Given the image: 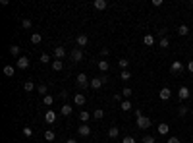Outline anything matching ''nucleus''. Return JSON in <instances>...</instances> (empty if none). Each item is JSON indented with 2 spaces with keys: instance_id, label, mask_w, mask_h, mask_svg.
<instances>
[{
  "instance_id": "nucleus-6",
  "label": "nucleus",
  "mask_w": 193,
  "mask_h": 143,
  "mask_svg": "<svg viewBox=\"0 0 193 143\" xmlns=\"http://www.w3.org/2000/svg\"><path fill=\"white\" fill-rule=\"evenodd\" d=\"M77 133H79L81 137H89V136H91V126H89V124H81L79 130H77Z\"/></svg>"
},
{
  "instance_id": "nucleus-11",
  "label": "nucleus",
  "mask_w": 193,
  "mask_h": 143,
  "mask_svg": "<svg viewBox=\"0 0 193 143\" xmlns=\"http://www.w3.org/2000/svg\"><path fill=\"white\" fill-rule=\"evenodd\" d=\"M54 56H56V60H62L66 56V48L64 47H54Z\"/></svg>"
},
{
  "instance_id": "nucleus-8",
  "label": "nucleus",
  "mask_w": 193,
  "mask_h": 143,
  "mask_svg": "<svg viewBox=\"0 0 193 143\" xmlns=\"http://www.w3.org/2000/svg\"><path fill=\"white\" fill-rule=\"evenodd\" d=\"M85 95L83 93H75V95H73V104H75V107H83L85 104Z\"/></svg>"
},
{
  "instance_id": "nucleus-42",
  "label": "nucleus",
  "mask_w": 193,
  "mask_h": 143,
  "mask_svg": "<svg viewBox=\"0 0 193 143\" xmlns=\"http://www.w3.org/2000/svg\"><path fill=\"white\" fill-rule=\"evenodd\" d=\"M168 143H182V139H180V137H170Z\"/></svg>"
},
{
  "instance_id": "nucleus-24",
  "label": "nucleus",
  "mask_w": 193,
  "mask_h": 143,
  "mask_svg": "<svg viewBox=\"0 0 193 143\" xmlns=\"http://www.w3.org/2000/svg\"><path fill=\"white\" fill-rule=\"evenodd\" d=\"M97 66H98V70H101V72H108V68H110V64H108V62H106V60H101V62H98V64H97Z\"/></svg>"
},
{
  "instance_id": "nucleus-4",
  "label": "nucleus",
  "mask_w": 193,
  "mask_h": 143,
  "mask_svg": "<svg viewBox=\"0 0 193 143\" xmlns=\"http://www.w3.org/2000/svg\"><path fill=\"white\" fill-rule=\"evenodd\" d=\"M16 66H18L19 70H27V68H29V58H27V56H19Z\"/></svg>"
},
{
  "instance_id": "nucleus-39",
  "label": "nucleus",
  "mask_w": 193,
  "mask_h": 143,
  "mask_svg": "<svg viewBox=\"0 0 193 143\" xmlns=\"http://www.w3.org/2000/svg\"><path fill=\"white\" fill-rule=\"evenodd\" d=\"M41 62H43V64H48V62H50V56H48L47 52H43V54H41Z\"/></svg>"
},
{
  "instance_id": "nucleus-36",
  "label": "nucleus",
  "mask_w": 193,
  "mask_h": 143,
  "mask_svg": "<svg viewBox=\"0 0 193 143\" xmlns=\"http://www.w3.org/2000/svg\"><path fill=\"white\" fill-rule=\"evenodd\" d=\"M189 110H191V108H187V107H183V104H182V107L178 108V114H180V116H186V114L189 112Z\"/></svg>"
},
{
  "instance_id": "nucleus-22",
  "label": "nucleus",
  "mask_w": 193,
  "mask_h": 143,
  "mask_svg": "<svg viewBox=\"0 0 193 143\" xmlns=\"http://www.w3.org/2000/svg\"><path fill=\"white\" fill-rule=\"evenodd\" d=\"M62 68H64V62H62V60H54V62H52V70H54V72H60Z\"/></svg>"
},
{
  "instance_id": "nucleus-14",
  "label": "nucleus",
  "mask_w": 193,
  "mask_h": 143,
  "mask_svg": "<svg viewBox=\"0 0 193 143\" xmlns=\"http://www.w3.org/2000/svg\"><path fill=\"white\" fill-rule=\"evenodd\" d=\"M44 120H47V124H52V122L56 120V114H54V110H47V114H44Z\"/></svg>"
},
{
  "instance_id": "nucleus-43",
  "label": "nucleus",
  "mask_w": 193,
  "mask_h": 143,
  "mask_svg": "<svg viewBox=\"0 0 193 143\" xmlns=\"http://www.w3.org/2000/svg\"><path fill=\"white\" fill-rule=\"evenodd\" d=\"M101 54H102V56H104V58H106V56L110 54V50H108V48H101Z\"/></svg>"
},
{
  "instance_id": "nucleus-47",
  "label": "nucleus",
  "mask_w": 193,
  "mask_h": 143,
  "mask_svg": "<svg viewBox=\"0 0 193 143\" xmlns=\"http://www.w3.org/2000/svg\"><path fill=\"white\" fill-rule=\"evenodd\" d=\"M189 112H191V114H193V108H191V110H189Z\"/></svg>"
},
{
  "instance_id": "nucleus-41",
  "label": "nucleus",
  "mask_w": 193,
  "mask_h": 143,
  "mask_svg": "<svg viewBox=\"0 0 193 143\" xmlns=\"http://www.w3.org/2000/svg\"><path fill=\"white\" fill-rule=\"evenodd\" d=\"M122 143H135V139H133L131 136H126L124 139H122Z\"/></svg>"
},
{
  "instance_id": "nucleus-33",
  "label": "nucleus",
  "mask_w": 193,
  "mask_h": 143,
  "mask_svg": "<svg viewBox=\"0 0 193 143\" xmlns=\"http://www.w3.org/2000/svg\"><path fill=\"white\" fill-rule=\"evenodd\" d=\"M122 95H124V97H128V99H129V97L133 95V89H131V87H124V89H122Z\"/></svg>"
},
{
  "instance_id": "nucleus-49",
  "label": "nucleus",
  "mask_w": 193,
  "mask_h": 143,
  "mask_svg": "<svg viewBox=\"0 0 193 143\" xmlns=\"http://www.w3.org/2000/svg\"><path fill=\"white\" fill-rule=\"evenodd\" d=\"M191 99H193V95H191Z\"/></svg>"
},
{
  "instance_id": "nucleus-31",
  "label": "nucleus",
  "mask_w": 193,
  "mask_h": 143,
  "mask_svg": "<svg viewBox=\"0 0 193 143\" xmlns=\"http://www.w3.org/2000/svg\"><path fill=\"white\" fill-rule=\"evenodd\" d=\"M168 44H170L168 37H160V41H158V47H160V48H168Z\"/></svg>"
},
{
  "instance_id": "nucleus-15",
  "label": "nucleus",
  "mask_w": 193,
  "mask_h": 143,
  "mask_svg": "<svg viewBox=\"0 0 193 143\" xmlns=\"http://www.w3.org/2000/svg\"><path fill=\"white\" fill-rule=\"evenodd\" d=\"M102 87V79H101V77H93V79H91V89H95V91H97V89H101Z\"/></svg>"
},
{
  "instance_id": "nucleus-12",
  "label": "nucleus",
  "mask_w": 193,
  "mask_h": 143,
  "mask_svg": "<svg viewBox=\"0 0 193 143\" xmlns=\"http://www.w3.org/2000/svg\"><path fill=\"white\" fill-rule=\"evenodd\" d=\"M60 112H62V116H70V114L73 112V107L70 103H66V104H62V108H60Z\"/></svg>"
},
{
  "instance_id": "nucleus-27",
  "label": "nucleus",
  "mask_w": 193,
  "mask_h": 143,
  "mask_svg": "<svg viewBox=\"0 0 193 143\" xmlns=\"http://www.w3.org/2000/svg\"><path fill=\"white\" fill-rule=\"evenodd\" d=\"M41 41H43V35H41V33H33L31 35V43L33 44H39Z\"/></svg>"
},
{
  "instance_id": "nucleus-48",
  "label": "nucleus",
  "mask_w": 193,
  "mask_h": 143,
  "mask_svg": "<svg viewBox=\"0 0 193 143\" xmlns=\"http://www.w3.org/2000/svg\"><path fill=\"white\" fill-rule=\"evenodd\" d=\"M191 6H193V2H191Z\"/></svg>"
},
{
  "instance_id": "nucleus-25",
  "label": "nucleus",
  "mask_w": 193,
  "mask_h": 143,
  "mask_svg": "<svg viewBox=\"0 0 193 143\" xmlns=\"http://www.w3.org/2000/svg\"><path fill=\"white\" fill-rule=\"evenodd\" d=\"M19 52H21V48H19L18 44H12V47H10V54L12 56H18V58H19Z\"/></svg>"
},
{
  "instance_id": "nucleus-50",
  "label": "nucleus",
  "mask_w": 193,
  "mask_h": 143,
  "mask_svg": "<svg viewBox=\"0 0 193 143\" xmlns=\"http://www.w3.org/2000/svg\"><path fill=\"white\" fill-rule=\"evenodd\" d=\"M191 37H193V33H191Z\"/></svg>"
},
{
  "instance_id": "nucleus-20",
  "label": "nucleus",
  "mask_w": 193,
  "mask_h": 143,
  "mask_svg": "<svg viewBox=\"0 0 193 143\" xmlns=\"http://www.w3.org/2000/svg\"><path fill=\"white\" fill-rule=\"evenodd\" d=\"M178 33L182 35V37H186V35H189V27L186 25V23H182V25L178 27Z\"/></svg>"
},
{
  "instance_id": "nucleus-9",
  "label": "nucleus",
  "mask_w": 193,
  "mask_h": 143,
  "mask_svg": "<svg viewBox=\"0 0 193 143\" xmlns=\"http://www.w3.org/2000/svg\"><path fill=\"white\" fill-rule=\"evenodd\" d=\"M170 72H172V73H182V72H183V64H182V62H172Z\"/></svg>"
},
{
  "instance_id": "nucleus-17",
  "label": "nucleus",
  "mask_w": 193,
  "mask_h": 143,
  "mask_svg": "<svg viewBox=\"0 0 193 143\" xmlns=\"http://www.w3.org/2000/svg\"><path fill=\"white\" fill-rule=\"evenodd\" d=\"M168 132H170V126L168 124H158V133L160 136H168Z\"/></svg>"
},
{
  "instance_id": "nucleus-45",
  "label": "nucleus",
  "mask_w": 193,
  "mask_h": 143,
  "mask_svg": "<svg viewBox=\"0 0 193 143\" xmlns=\"http://www.w3.org/2000/svg\"><path fill=\"white\" fill-rule=\"evenodd\" d=\"M187 70H189V72L193 73V62H189V64H187Z\"/></svg>"
},
{
  "instance_id": "nucleus-26",
  "label": "nucleus",
  "mask_w": 193,
  "mask_h": 143,
  "mask_svg": "<svg viewBox=\"0 0 193 143\" xmlns=\"http://www.w3.org/2000/svg\"><path fill=\"white\" fill-rule=\"evenodd\" d=\"M93 118H95V120H102V118H104V110H102V108H97L95 112H93Z\"/></svg>"
},
{
  "instance_id": "nucleus-38",
  "label": "nucleus",
  "mask_w": 193,
  "mask_h": 143,
  "mask_svg": "<svg viewBox=\"0 0 193 143\" xmlns=\"http://www.w3.org/2000/svg\"><path fill=\"white\" fill-rule=\"evenodd\" d=\"M128 64H129V60H128V58H122L120 62H118V66H120L122 70H126V68H128Z\"/></svg>"
},
{
  "instance_id": "nucleus-34",
  "label": "nucleus",
  "mask_w": 193,
  "mask_h": 143,
  "mask_svg": "<svg viewBox=\"0 0 193 143\" xmlns=\"http://www.w3.org/2000/svg\"><path fill=\"white\" fill-rule=\"evenodd\" d=\"M37 91H39V93H41V95H43V97H44V95H47V91H48V87H47V85H44V83H41V85H39V87H37Z\"/></svg>"
},
{
  "instance_id": "nucleus-46",
  "label": "nucleus",
  "mask_w": 193,
  "mask_h": 143,
  "mask_svg": "<svg viewBox=\"0 0 193 143\" xmlns=\"http://www.w3.org/2000/svg\"><path fill=\"white\" fill-rule=\"evenodd\" d=\"M66 143H77L75 139H66Z\"/></svg>"
},
{
  "instance_id": "nucleus-37",
  "label": "nucleus",
  "mask_w": 193,
  "mask_h": 143,
  "mask_svg": "<svg viewBox=\"0 0 193 143\" xmlns=\"http://www.w3.org/2000/svg\"><path fill=\"white\" fill-rule=\"evenodd\" d=\"M23 136H25V137H33V128L25 126V128H23Z\"/></svg>"
},
{
  "instance_id": "nucleus-29",
  "label": "nucleus",
  "mask_w": 193,
  "mask_h": 143,
  "mask_svg": "<svg viewBox=\"0 0 193 143\" xmlns=\"http://www.w3.org/2000/svg\"><path fill=\"white\" fill-rule=\"evenodd\" d=\"M143 43H145L147 47H153V44H155V37H153V35H145V39H143Z\"/></svg>"
},
{
  "instance_id": "nucleus-1",
  "label": "nucleus",
  "mask_w": 193,
  "mask_h": 143,
  "mask_svg": "<svg viewBox=\"0 0 193 143\" xmlns=\"http://www.w3.org/2000/svg\"><path fill=\"white\" fill-rule=\"evenodd\" d=\"M75 85H77V89H87V87H91V79H89L87 73H79L75 79Z\"/></svg>"
},
{
  "instance_id": "nucleus-40",
  "label": "nucleus",
  "mask_w": 193,
  "mask_h": 143,
  "mask_svg": "<svg viewBox=\"0 0 193 143\" xmlns=\"http://www.w3.org/2000/svg\"><path fill=\"white\" fill-rule=\"evenodd\" d=\"M143 143H155V137L153 136H145L143 137Z\"/></svg>"
},
{
  "instance_id": "nucleus-13",
  "label": "nucleus",
  "mask_w": 193,
  "mask_h": 143,
  "mask_svg": "<svg viewBox=\"0 0 193 143\" xmlns=\"http://www.w3.org/2000/svg\"><path fill=\"white\" fill-rule=\"evenodd\" d=\"M93 6H95L97 10H106V8H108V2H106V0H95Z\"/></svg>"
},
{
  "instance_id": "nucleus-3",
  "label": "nucleus",
  "mask_w": 193,
  "mask_h": 143,
  "mask_svg": "<svg viewBox=\"0 0 193 143\" xmlns=\"http://www.w3.org/2000/svg\"><path fill=\"white\" fill-rule=\"evenodd\" d=\"M70 58H72V62H81V60H83V52H81V48H73V50L70 52Z\"/></svg>"
},
{
  "instance_id": "nucleus-18",
  "label": "nucleus",
  "mask_w": 193,
  "mask_h": 143,
  "mask_svg": "<svg viewBox=\"0 0 193 143\" xmlns=\"http://www.w3.org/2000/svg\"><path fill=\"white\" fill-rule=\"evenodd\" d=\"M14 73H16V68L14 66H4V76H6V77H14Z\"/></svg>"
},
{
  "instance_id": "nucleus-2",
  "label": "nucleus",
  "mask_w": 193,
  "mask_h": 143,
  "mask_svg": "<svg viewBox=\"0 0 193 143\" xmlns=\"http://www.w3.org/2000/svg\"><path fill=\"white\" fill-rule=\"evenodd\" d=\"M135 124H137L141 130H147V128H151V118H147V116H139Z\"/></svg>"
},
{
  "instance_id": "nucleus-19",
  "label": "nucleus",
  "mask_w": 193,
  "mask_h": 143,
  "mask_svg": "<svg viewBox=\"0 0 193 143\" xmlns=\"http://www.w3.org/2000/svg\"><path fill=\"white\" fill-rule=\"evenodd\" d=\"M120 108L124 110V112H129V110L133 108V104H131L129 101H122V103H120Z\"/></svg>"
},
{
  "instance_id": "nucleus-7",
  "label": "nucleus",
  "mask_w": 193,
  "mask_h": 143,
  "mask_svg": "<svg viewBox=\"0 0 193 143\" xmlns=\"http://www.w3.org/2000/svg\"><path fill=\"white\" fill-rule=\"evenodd\" d=\"M75 44H77V48H81V47H87L89 44V37L87 35H77V39H75Z\"/></svg>"
},
{
  "instance_id": "nucleus-16",
  "label": "nucleus",
  "mask_w": 193,
  "mask_h": 143,
  "mask_svg": "<svg viewBox=\"0 0 193 143\" xmlns=\"http://www.w3.org/2000/svg\"><path fill=\"white\" fill-rule=\"evenodd\" d=\"M108 137H110V139H116V137H120V130H118L116 126H112V128L108 130Z\"/></svg>"
},
{
  "instance_id": "nucleus-23",
  "label": "nucleus",
  "mask_w": 193,
  "mask_h": 143,
  "mask_svg": "<svg viewBox=\"0 0 193 143\" xmlns=\"http://www.w3.org/2000/svg\"><path fill=\"white\" fill-rule=\"evenodd\" d=\"M52 103H54V97H52V95H44L43 97V104H44V107H50Z\"/></svg>"
},
{
  "instance_id": "nucleus-35",
  "label": "nucleus",
  "mask_w": 193,
  "mask_h": 143,
  "mask_svg": "<svg viewBox=\"0 0 193 143\" xmlns=\"http://www.w3.org/2000/svg\"><path fill=\"white\" fill-rule=\"evenodd\" d=\"M21 25H23V29H31V27H33V21L27 18V19H23V21H21Z\"/></svg>"
},
{
  "instance_id": "nucleus-32",
  "label": "nucleus",
  "mask_w": 193,
  "mask_h": 143,
  "mask_svg": "<svg viewBox=\"0 0 193 143\" xmlns=\"http://www.w3.org/2000/svg\"><path fill=\"white\" fill-rule=\"evenodd\" d=\"M79 120L81 122H89V112H87V110H81V112H79Z\"/></svg>"
},
{
  "instance_id": "nucleus-30",
  "label": "nucleus",
  "mask_w": 193,
  "mask_h": 143,
  "mask_svg": "<svg viewBox=\"0 0 193 143\" xmlns=\"http://www.w3.org/2000/svg\"><path fill=\"white\" fill-rule=\"evenodd\" d=\"M23 89H25L27 93L35 91V83H33V81H25V83H23Z\"/></svg>"
},
{
  "instance_id": "nucleus-44",
  "label": "nucleus",
  "mask_w": 193,
  "mask_h": 143,
  "mask_svg": "<svg viewBox=\"0 0 193 143\" xmlns=\"http://www.w3.org/2000/svg\"><path fill=\"white\" fill-rule=\"evenodd\" d=\"M68 97H70V95H68V91H62V93H60V99H64V101H66Z\"/></svg>"
},
{
  "instance_id": "nucleus-10",
  "label": "nucleus",
  "mask_w": 193,
  "mask_h": 143,
  "mask_svg": "<svg viewBox=\"0 0 193 143\" xmlns=\"http://www.w3.org/2000/svg\"><path fill=\"white\" fill-rule=\"evenodd\" d=\"M158 97H160L162 101H168V99L172 97V91H170L168 87H162V89H160V93H158Z\"/></svg>"
},
{
  "instance_id": "nucleus-5",
  "label": "nucleus",
  "mask_w": 193,
  "mask_h": 143,
  "mask_svg": "<svg viewBox=\"0 0 193 143\" xmlns=\"http://www.w3.org/2000/svg\"><path fill=\"white\" fill-rule=\"evenodd\" d=\"M178 97H180V101H186V99H189V97H191L189 89H187L186 85H182V87L178 89Z\"/></svg>"
},
{
  "instance_id": "nucleus-21",
  "label": "nucleus",
  "mask_w": 193,
  "mask_h": 143,
  "mask_svg": "<svg viewBox=\"0 0 193 143\" xmlns=\"http://www.w3.org/2000/svg\"><path fill=\"white\" fill-rule=\"evenodd\" d=\"M120 79H122V81H129V79H131V72H129V70H122V72H120Z\"/></svg>"
},
{
  "instance_id": "nucleus-28",
  "label": "nucleus",
  "mask_w": 193,
  "mask_h": 143,
  "mask_svg": "<svg viewBox=\"0 0 193 143\" xmlns=\"http://www.w3.org/2000/svg\"><path fill=\"white\" fill-rule=\"evenodd\" d=\"M54 137H56V133L52 132V130H47V132H44V139L47 141H54Z\"/></svg>"
}]
</instances>
